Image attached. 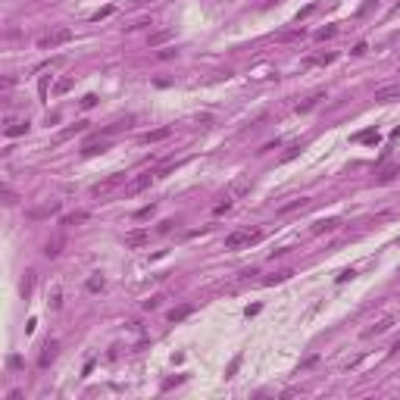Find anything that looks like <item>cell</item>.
<instances>
[{"mask_svg": "<svg viewBox=\"0 0 400 400\" xmlns=\"http://www.w3.org/2000/svg\"><path fill=\"white\" fill-rule=\"evenodd\" d=\"M175 53H178V50H175V47H166V50H159V53H156V56H159V59H172Z\"/></svg>", "mask_w": 400, "mask_h": 400, "instance_id": "cell-22", "label": "cell"}, {"mask_svg": "<svg viewBox=\"0 0 400 400\" xmlns=\"http://www.w3.org/2000/svg\"><path fill=\"white\" fill-rule=\"evenodd\" d=\"M59 247H63V241H50L44 253H47V256H56V253H59Z\"/></svg>", "mask_w": 400, "mask_h": 400, "instance_id": "cell-21", "label": "cell"}, {"mask_svg": "<svg viewBox=\"0 0 400 400\" xmlns=\"http://www.w3.org/2000/svg\"><path fill=\"white\" fill-rule=\"evenodd\" d=\"M28 128H32V125H28V119H25V122H13V125L6 128V138H19V135H28Z\"/></svg>", "mask_w": 400, "mask_h": 400, "instance_id": "cell-11", "label": "cell"}, {"mask_svg": "<svg viewBox=\"0 0 400 400\" xmlns=\"http://www.w3.org/2000/svg\"><path fill=\"white\" fill-rule=\"evenodd\" d=\"M150 213H153V206H144V209H138V219H147Z\"/></svg>", "mask_w": 400, "mask_h": 400, "instance_id": "cell-31", "label": "cell"}, {"mask_svg": "<svg viewBox=\"0 0 400 400\" xmlns=\"http://www.w3.org/2000/svg\"><path fill=\"white\" fill-rule=\"evenodd\" d=\"M169 135H172V128H156V132H147L141 138V144H156V141H163V138H169Z\"/></svg>", "mask_w": 400, "mask_h": 400, "instance_id": "cell-10", "label": "cell"}, {"mask_svg": "<svg viewBox=\"0 0 400 400\" xmlns=\"http://www.w3.org/2000/svg\"><path fill=\"white\" fill-rule=\"evenodd\" d=\"M122 182H125V175H122V172H116V175L103 178V182H97V185L91 188V194H94V197H100V194H109V191H113V188H119Z\"/></svg>", "mask_w": 400, "mask_h": 400, "instance_id": "cell-3", "label": "cell"}, {"mask_svg": "<svg viewBox=\"0 0 400 400\" xmlns=\"http://www.w3.org/2000/svg\"><path fill=\"white\" fill-rule=\"evenodd\" d=\"M150 241V235L144 232V228H138V232H128L125 235V247H144Z\"/></svg>", "mask_w": 400, "mask_h": 400, "instance_id": "cell-7", "label": "cell"}, {"mask_svg": "<svg viewBox=\"0 0 400 400\" xmlns=\"http://www.w3.org/2000/svg\"><path fill=\"white\" fill-rule=\"evenodd\" d=\"M391 350H400V338H397V341H394V347H391Z\"/></svg>", "mask_w": 400, "mask_h": 400, "instance_id": "cell-32", "label": "cell"}, {"mask_svg": "<svg viewBox=\"0 0 400 400\" xmlns=\"http://www.w3.org/2000/svg\"><path fill=\"white\" fill-rule=\"evenodd\" d=\"M335 35H338V28H335V25H328V28H319V35H316V38H322V41H325V38H335Z\"/></svg>", "mask_w": 400, "mask_h": 400, "instance_id": "cell-20", "label": "cell"}, {"mask_svg": "<svg viewBox=\"0 0 400 400\" xmlns=\"http://www.w3.org/2000/svg\"><path fill=\"white\" fill-rule=\"evenodd\" d=\"M50 213H59V203H50V206H41V209H32V219H41V216H50Z\"/></svg>", "mask_w": 400, "mask_h": 400, "instance_id": "cell-15", "label": "cell"}, {"mask_svg": "<svg viewBox=\"0 0 400 400\" xmlns=\"http://www.w3.org/2000/svg\"><path fill=\"white\" fill-rule=\"evenodd\" d=\"M109 13H113V6H106V9H100V13H97V16H94V19H97V22H100V19H106V16H109Z\"/></svg>", "mask_w": 400, "mask_h": 400, "instance_id": "cell-30", "label": "cell"}, {"mask_svg": "<svg viewBox=\"0 0 400 400\" xmlns=\"http://www.w3.org/2000/svg\"><path fill=\"white\" fill-rule=\"evenodd\" d=\"M159 303H163V297H150V300H144V309H156Z\"/></svg>", "mask_w": 400, "mask_h": 400, "instance_id": "cell-23", "label": "cell"}, {"mask_svg": "<svg viewBox=\"0 0 400 400\" xmlns=\"http://www.w3.org/2000/svg\"><path fill=\"white\" fill-rule=\"evenodd\" d=\"M32 288H35V272H25V282H22V297H32Z\"/></svg>", "mask_w": 400, "mask_h": 400, "instance_id": "cell-16", "label": "cell"}, {"mask_svg": "<svg viewBox=\"0 0 400 400\" xmlns=\"http://www.w3.org/2000/svg\"><path fill=\"white\" fill-rule=\"evenodd\" d=\"M397 9H400V3H397Z\"/></svg>", "mask_w": 400, "mask_h": 400, "instance_id": "cell-33", "label": "cell"}, {"mask_svg": "<svg viewBox=\"0 0 400 400\" xmlns=\"http://www.w3.org/2000/svg\"><path fill=\"white\" fill-rule=\"evenodd\" d=\"M338 225H341L338 219H325V222H316V225H313V232H316V235H322V232H335Z\"/></svg>", "mask_w": 400, "mask_h": 400, "instance_id": "cell-12", "label": "cell"}, {"mask_svg": "<svg viewBox=\"0 0 400 400\" xmlns=\"http://www.w3.org/2000/svg\"><path fill=\"white\" fill-rule=\"evenodd\" d=\"M303 206H309V200H306V197H300V200H291L288 206H282V213H291V209H303Z\"/></svg>", "mask_w": 400, "mask_h": 400, "instance_id": "cell-17", "label": "cell"}, {"mask_svg": "<svg viewBox=\"0 0 400 400\" xmlns=\"http://www.w3.org/2000/svg\"><path fill=\"white\" fill-rule=\"evenodd\" d=\"M69 88H72V82H69V78H63V82H59V85H56V94H66V91H69Z\"/></svg>", "mask_w": 400, "mask_h": 400, "instance_id": "cell-25", "label": "cell"}, {"mask_svg": "<svg viewBox=\"0 0 400 400\" xmlns=\"http://www.w3.org/2000/svg\"><path fill=\"white\" fill-rule=\"evenodd\" d=\"M3 203H6V206H13V203H16V194L9 191V188H3Z\"/></svg>", "mask_w": 400, "mask_h": 400, "instance_id": "cell-24", "label": "cell"}, {"mask_svg": "<svg viewBox=\"0 0 400 400\" xmlns=\"http://www.w3.org/2000/svg\"><path fill=\"white\" fill-rule=\"evenodd\" d=\"M72 41V28H53L50 35H44L41 41H38V47L41 50H56L59 44H69Z\"/></svg>", "mask_w": 400, "mask_h": 400, "instance_id": "cell-2", "label": "cell"}, {"mask_svg": "<svg viewBox=\"0 0 400 400\" xmlns=\"http://www.w3.org/2000/svg\"><path fill=\"white\" fill-rule=\"evenodd\" d=\"M188 313H191V306H182V309H172V313H169V322H178V319H185Z\"/></svg>", "mask_w": 400, "mask_h": 400, "instance_id": "cell-19", "label": "cell"}, {"mask_svg": "<svg viewBox=\"0 0 400 400\" xmlns=\"http://www.w3.org/2000/svg\"><path fill=\"white\" fill-rule=\"evenodd\" d=\"M391 325H394V319H391V316H385L382 322H375L372 328H366L363 335H366V338H375V335H385V332H388V328H391Z\"/></svg>", "mask_w": 400, "mask_h": 400, "instance_id": "cell-8", "label": "cell"}, {"mask_svg": "<svg viewBox=\"0 0 400 400\" xmlns=\"http://www.w3.org/2000/svg\"><path fill=\"white\" fill-rule=\"evenodd\" d=\"M82 106H85V109H91V106H97V97H94V94H88V97L82 100Z\"/></svg>", "mask_w": 400, "mask_h": 400, "instance_id": "cell-26", "label": "cell"}, {"mask_svg": "<svg viewBox=\"0 0 400 400\" xmlns=\"http://www.w3.org/2000/svg\"><path fill=\"white\" fill-rule=\"evenodd\" d=\"M375 100L378 103H394V100H400V85H385L375 91Z\"/></svg>", "mask_w": 400, "mask_h": 400, "instance_id": "cell-5", "label": "cell"}, {"mask_svg": "<svg viewBox=\"0 0 400 400\" xmlns=\"http://www.w3.org/2000/svg\"><path fill=\"white\" fill-rule=\"evenodd\" d=\"M250 191V178H235L232 182V191H228V197H244Z\"/></svg>", "mask_w": 400, "mask_h": 400, "instance_id": "cell-9", "label": "cell"}, {"mask_svg": "<svg viewBox=\"0 0 400 400\" xmlns=\"http://www.w3.org/2000/svg\"><path fill=\"white\" fill-rule=\"evenodd\" d=\"M263 238V228H235V232L225 235V250H241V247H250Z\"/></svg>", "mask_w": 400, "mask_h": 400, "instance_id": "cell-1", "label": "cell"}, {"mask_svg": "<svg viewBox=\"0 0 400 400\" xmlns=\"http://www.w3.org/2000/svg\"><path fill=\"white\" fill-rule=\"evenodd\" d=\"M103 275H100V272H94L91 278H88V291H103Z\"/></svg>", "mask_w": 400, "mask_h": 400, "instance_id": "cell-14", "label": "cell"}, {"mask_svg": "<svg viewBox=\"0 0 400 400\" xmlns=\"http://www.w3.org/2000/svg\"><path fill=\"white\" fill-rule=\"evenodd\" d=\"M153 178H156V172H144V175H138L135 182H128V188H125V194H141V191H147L150 185H153Z\"/></svg>", "mask_w": 400, "mask_h": 400, "instance_id": "cell-4", "label": "cell"}, {"mask_svg": "<svg viewBox=\"0 0 400 400\" xmlns=\"http://www.w3.org/2000/svg\"><path fill=\"white\" fill-rule=\"evenodd\" d=\"M313 9H316V6H313V3H309V6H303V9H300V13H297V22H300V19H306V16H309V13H313Z\"/></svg>", "mask_w": 400, "mask_h": 400, "instance_id": "cell-28", "label": "cell"}, {"mask_svg": "<svg viewBox=\"0 0 400 400\" xmlns=\"http://www.w3.org/2000/svg\"><path fill=\"white\" fill-rule=\"evenodd\" d=\"M56 350H59V344H56V341H47V344H44V353H41V359H38V366H41V369H47V366L56 359Z\"/></svg>", "mask_w": 400, "mask_h": 400, "instance_id": "cell-6", "label": "cell"}, {"mask_svg": "<svg viewBox=\"0 0 400 400\" xmlns=\"http://www.w3.org/2000/svg\"><path fill=\"white\" fill-rule=\"evenodd\" d=\"M85 219H88V213H72V216L63 219V225H78V222H85Z\"/></svg>", "mask_w": 400, "mask_h": 400, "instance_id": "cell-18", "label": "cell"}, {"mask_svg": "<svg viewBox=\"0 0 400 400\" xmlns=\"http://www.w3.org/2000/svg\"><path fill=\"white\" fill-rule=\"evenodd\" d=\"M100 150H106V144H88L85 153H100Z\"/></svg>", "mask_w": 400, "mask_h": 400, "instance_id": "cell-27", "label": "cell"}, {"mask_svg": "<svg viewBox=\"0 0 400 400\" xmlns=\"http://www.w3.org/2000/svg\"><path fill=\"white\" fill-rule=\"evenodd\" d=\"M169 38H172V32H169V28H166V32H153V35H150V47H159V44H166Z\"/></svg>", "mask_w": 400, "mask_h": 400, "instance_id": "cell-13", "label": "cell"}, {"mask_svg": "<svg viewBox=\"0 0 400 400\" xmlns=\"http://www.w3.org/2000/svg\"><path fill=\"white\" fill-rule=\"evenodd\" d=\"M238 366H241V356H235V359H232V366H228V375H235V372H238Z\"/></svg>", "mask_w": 400, "mask_h": 400, "instance_id": "cell-29", "label": "cell"}]
</instances>
